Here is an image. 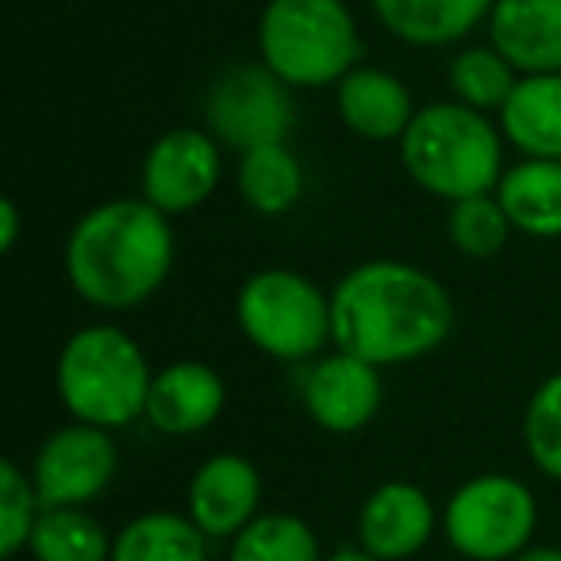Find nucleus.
<instances>
[{"mask_svg":"<svg viewBox=\"0 0 561 561\" xmlns=\"http://www.w3.org/2000/svg\"><path fill=\"white\" fill-rule=\"evenodd\" d=\"M454 300L443 280L397 257H374L331 293V343L381 366H408L450 339Z\"/></svg>","mask_w":561,"mask_h":561,"instance_id":"obj_1","label":"nucleus"},{"mask_svg":"<svg viewBox=\"0 0 561 561\" xmlns=\"http://www.w3.org/2000/svg\"><path fill=\"white\" fill-rule=\"evenodd\" d=\"M173 227L150 201H104L73 224L66 277L85 305L124 312L150 300L173 270Z\"/></svg>","mask_w":561,"mask_h":561,"instance_id":"obj_2","label":"nucleus"},{"mask_svg":"<svg viewBox=\"0 0 561 561\" xmlns=\"http://www.w3.org/2000/svg\"><path fill=\"white\" fill-rule=\"evenodd\" d=\"M404 170L420 188L443 201L496 193L504 178V147L489 116L461 101L427 104L400 139Z\"/></svg>","mask_w":561,"mask_h":561,"instance_id":"obj_3","label":"nucleus"},{"mask_svg":"<svg viewBox=\"0 0 561 561\" xmlns=\"http://www.w3.org/2000/svg\"><path fill=\"white\" fill-rule=\"evenodd\" d=\"M150 374L142 346L112 323L81 328L58 358V397L66 412L93 427H127L147 415Z\"/></svg>","mask_w":561,"mask_h":561,"instance_id":"obj_4","label":"nucleus"},{"mask_svg":"<svg viewBox=\"0 0 561 561\" xmlns=\"http://www.w3.org/2000/svg\"><path fill=\"white\" fill-rule=\"evenodd\" d=\"M257 50L293 89H323L358 66L362 39L343 0H270L257 24Z\"/></svg>","mask_w":561,"mask_h":561,"instance_id":"obj_5","label":"nucleus"},{"mask_svg":"<svg viewBox=\"0 0 561 561\" xmlns=\"http://www.w3.org/2000/svg\"><path fill=\"white\" fill-rule=\"evenodd\" d=\"M234 320L277 362H308L331 343V297L297 270H262L242 280Z\"/></svg>","mask_w":561,"mask_h":561,"instance_id":"obj_6","label":"nucleus"},{"mask_svg":"<svg viewBox=\"0 0 561 561\" xmlns=\"http://www.w3.org/2000/svg\"><path fill=\"white\" fill-rule=\"evenodd\" d=\"M538 527L535 492L512 473H477L446 500L443 535L469 561H512Z\"/></svg>","mask_w":561,"mask_h":561,"instance_id":"obj_7","label":"nucleus"},{"mask_svg":"<svg viewBox=\"0 0 561 561\" xmlns=\"http://www.w3.org/2000/svg\"><path fill=\"white\" fill-rule=\"evenodd\" d=\"M204 119L208 131L239 154L285 142L297 124L293 85L280 81L265 62H239L211 81L204 96Z\"/></svg>","mask_w":561,"mask_h":561,"instance_id":"obj_8","label":"nucleus"},{"mask_svg":"<svg viewBox=\"0 0 561 561\" xmlns=\"http://www.w3.org/2000/svg\"><path fill=\"white\" fill-rule=\"evenodd\" d=\"M119 466V450L112 443L108 427L73 420L70 427H58L39 446L32 466V481L43 507H81L96 500L112 484Z\"/></svg>","mask_w":561,"mask_h":561,"instance_id":"obj_9","label":"nucleus"},{"mask_svg":"<svg viewBox=\"0 0 561 561\" xmlns=\"http://www.w3.org/2000/svg\"><path fill=\"white\" fill-rule=\"evenodd\" d=\"M211 131L173 127L142 158V201L162 208L165 216L193 211L216 193L219 185V147Z\"/></svg>","mask_w":561,"mask_h":561,"instance_id":"obj_10","label":"nucleus"},{"mask_svg":"<svg viewBox=\"0 0 561 561\" xmlns=\"http://www.w3.org/2000/svg\"><path fill=\"white\" fill-rule=\"evenodd\" d=\"M300 397H305L308 415L323 431L354 435L381 408V374H377L374 362L335 346V354H323V358H316L308 366Z\"/></svg>","mask_w":561,"mask_h":561,"instance_id":"obj_11","label":"nucleus"},{"mask_svg":"<svg viewBox=\"0 0 561 561\" xmlns=\"http://www.w3.org/2000/svg\"><path fill=\"white\" fill-rule=\"evenodd\" d=\"M435 504L412 481H385L358 512V546L381 561H404L435 535Z\"/></svg>","mask_w":561,"mask_h":561,"instance_id":"obj_12","label":"nucleus"},{"mask_svg":"<svg viewBox=\"0 0 561 561\" xmlns=\"http://www.w3.org/2000/svg\"><path fill=\"white\" fill-rule=\"evenodd\" d=\"M262 477L242 454H216L188 481V519L208 538H234L257 515Z\"/></svg>","mask_w":561,"mask_h":561,"instance_id":"obj_13","label":"nucleus"},{"mask_svg":"<svg viewBox=\"0 0 561 561\" xmlns=\"http://www.w3.org/2000/svg\"><path fill=\"white\" fill-rule=\"evenodd\" d=\"M227 404V385L204 362H173L150 381L147 420L162 435H196L211 427Z\"/></svg>","mask_w":561,"mask_h":561,"instance_id":"obj_14","label":"nucleus"},{"mask_svg":"<svg viewBox=\"0 0 561 561\" xmlns=\"http://www.w3.org/2000/svg\"><path fill=\"white\" fill-rule=\"evenodd\" d=\"M492 47L519 73H561V0H496Z\"/></svg>","mask_w":561,"mask_h":561,"instance_id":"obj_15","label":"nucleus"},{"mask_svg":"<svg viewBox=\"0 0 561 561\" xmlns=\"http://www.w3.org/2000/svg\"><path fill=\"white\" fill-rule=\"evenodd\" d=\"M339 116L358 139L392 142L404 139L408 124L415 119L412 93L400 78L377 66H354L339 81Z\"/></svg>","mask_w":561,"mask_h":561,"instance_id":"obj_16","label":"nucleus"},{"mask_svg":"<svg viewBox=\"0 0 561 561\" xmlns=\"http://www.w3.org/2000/svg\"><path fill=\"white\" fill-rule=\"evenodd\" d=\"M500 131L527 158H561V73H523L500 108Z\"/></svg>","mask_w":561,"mask_h":561,"instance_id":"obj_17","label":"nucleus"},{"mask_svg":"<svg viewBox=\"0 0 561 561\" xmlns=\"http://www.w3.org/2000/svg\"><path fill=\"white\" fill-rule=\"evenodd\" d=\"M515 231L530 239H561V158H523L496 185Z\"/></svg>","mask_w":561,"mask_h":561,"instance_id":"obj_18","label":"nucleus"},{"mask_svg":"<svg viewBox=\"0 0 561 561\" xmlns=\"http://www.w3.org/2000/svg\"><path fill=\"white\" fill-rule=\"evenodd\" d=\"M496 0H374L377 16L412 47H446L469 35Z\"/></svg>","mask_w":561,"mask_h":561,"instance_id":"obj_19","label":"nucleus"},{"mask_svg":"<svg viewBox=\"0 0 561 561\" xmlns=\"http://www.w3.org/2000/svg\"><path fill=\"white\" fill-rule=\"evenodd\" d=\"M239 196L257 216H285L305 196V165L289 142H270L239 154Z\"/></svg>","mask_w":561,"mask_h":561,"instance_id":"obj_20","label":"nucleus"},{"mask_svg":"<svg viewBox=\"0 0 561 561\" xmlns=\"http://www.w3.org/2000/svg\"><path fill=\"white\" fill-rule=\"evenodd\" d=\"M108 561H208V535L188 515L147 512L112 538Z\"/></svg>","mask_w":561,"mask_h":561,"instance_id":"obj_21","label":"nucleus"},{"mask_svg":"<svg viewBox=\"0 0 561 561\" xmlns=\"http://www.w3.org/2000/svg\"><path fill=\"white\" fill-rule=\"evenodd\" d=\"M27 550L35 561H108L112 535L85 507H43Z\"/></svg>","mask_w":561,"mask_h":561,"instance_id":"obj_22","label":"nucleus"},{"mask_svg":"<svg viewBox=\"0 0 561 561\" xmlns=\"http://www.w3.org/2000/svg\"><path fill=\"white\" fill-rule=\"evenodd\" d=\"M227 561H323L316 530L300 515L273 512L254 515L239 535L231 538Z\"/></svg>","mask_w":561,"mask_h":561,"instance_id":"obj_23","label":"nucleus"},{"mask_svg":"<svg viewBox=\"0 0 561 561\" xmlns=\"http://www.w3.org/2000/svg\"><path fill=\"white\" fill-rule=\"evenodd\" d=\"M515 66L496 47H469L450 62V89L477 112H500L515 89Z\"/></svg>","mask_w":561,"mask_h":561,"instance_id":"obj_24","label":"nucleus"},{"mask_svg":"<svg viewBox=\"0 0 561 561\" xmlns=\"http://www.w3.org/2000/svg\"><path fill=\"white\" fill-rule=\"evenodd\" d=\"M446 231L458 254L484 262V257H496L504 250L507 234L515 231L512 219H507L504 204L496 193L466 196V201L450 204V219H446Z\"/></svg>","mask_w":561,"mask_h":561,"instance_id":"obj_25","label":"nucleus"},{"mask_svg":"<svg viewBox=\"0 0 561 561\" xmlns=\"http://www.w3.org/2000/svg\"><path fill=\"white\" fill-rule=\"evenodd\" d=\"M39 515L43 500L35 492L32 473H24L16 461H0V553L4 558H16L32 546Z\"/></svg>","mask_w":561,"mask_h":561,"instance_id":"obj_26","label":"nucleus"},{"mask_svg":"<svg viewBox=\"0 0 561 561\" xmlns=\"http://www.w3.org/2000/svg\"><path fill=\"white\" fill-rule=\"evenodd\" d=\"M523 443L546 477L561 481V374H550L535 389L523 415Z\"/></svg>","mask_w":561,"mask_h":561,"instance_id":"obj_27","label":"nucleus"},{"mask_svg":"<svg viewBox=\"0 0 561 561\" xmlns=\"http://www.w3.org/2000/svg\"><path fill=\"white\" fill-rule=\"evenodd\" d=\"M16 239H20V211H16V201L4 196V201H0V250L9 254V250L16 247Z\"/></svg>","mask_w":561,"mask_h":561,"instance_id":"obj_28","label":"nucleus"},{"mask_svg":"<svg viewBox=\"0 0 561 561\" xmlns=\"http://www.w3.org/2000/svg\"><path fill=\"white\" fill-rule=\"evenodd\" d=\"M512 561H561V550H550V546H527V550L515 553Z\"/></svg>","mask_w":561,"mask_h":561,"instance_id":"obj_29","label":"nucleus"},{"mask_svg":"<svg viewBox=\"0 0 561 561\" xmlns=\"http://www.w3.org/2000/svg\"><path fill=\"white\" fill-rule=\"evenodd\" d=\"M323 561H381V558H374L369 550H339V553H331V558H323Z\"/></svg>","mask_w":561,"mask_h":561,"instance_id":"obj_30","label":"nucleus"}]
</instances>
